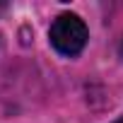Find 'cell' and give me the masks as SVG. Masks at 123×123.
Here are the masks:
<instances>
[{"instance_id":"cell-2","label":"cell","mask_w":123,"mask_h":123,"mask_svg":"<svg viewBox=\"0 0 123 123\" xmlns=\"http://www.w3.org/2000/svg\"><path fill=\"white\" fill-rule=\"evenodd\" d=\"M113 123H123V118H118V121H113Z\"/></svg>"},{"instance_id":"cell-1","label":"cell","mask_w":123,"mask_h":123,"mask_svg":"<svg viewBox=\"0 0 123 123\" xmlns=\"http://www.w3.org/2000/svg\"><path fill=\"white\" fill-rule=\"evenodd\" d=\"M48 39H51V46L58 51V53H63V55H77L87 39H89V31L85 27V22L73 15V12H63V15H58L48 29Z\"/></svg>"}]
</instances>
